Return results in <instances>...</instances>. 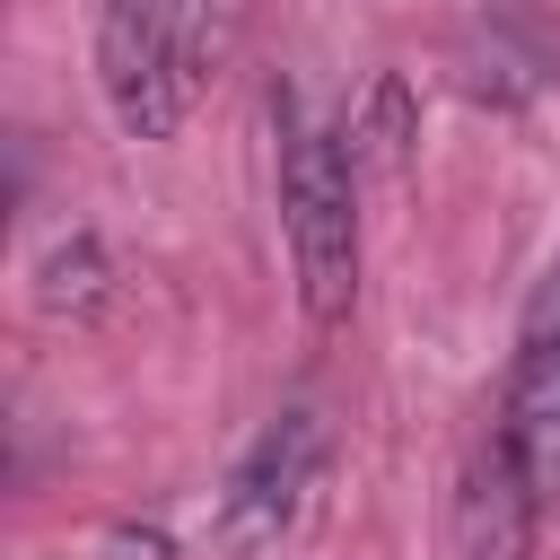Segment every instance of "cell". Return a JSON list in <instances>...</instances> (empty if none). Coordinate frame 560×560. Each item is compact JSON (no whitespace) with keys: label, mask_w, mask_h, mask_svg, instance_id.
I'll use <instances>...</instances> for the list:
<instances>
[{"label":"cell","mask_w":560,"mask_h":560,"mask_svg":"<svg viewBox=\"0 0 560 560\" xmlns=\"http://www.w3.org/2000/svg\"><path fill=\"white\" fill-rule=\"evenodd\" d=\"M219 26H228L219 0H105L96 9V88L131 140H166L192 114Z\"/></svg>","instance_id":"1"},{"label":"cell","mask_w":560,"mask_h":560,"mask_svg":"<svg viewBox=\"0 0 560 560\" xmlns=\"http://www.w3.org/2000/svg\"><path fill=\"white\" fill-rule=\"evenodd\" d=\"M280 228H289V262H298V306L315 324H341L359 298V158L315 122L289 131Z\"/></svg>","instance_id":"2"},{"label":"cell","mask_w":560,"mask_h":560,"mask_svg":"<svg viewBox=\"0 0 560 560\" xmlns=\"http://www.w3.org/2000/svg\"><path fill=\"white\" fill-rule=\"evenodd\" d=\"M324 420L315 411H280L254 446H245V464L228 472V490H219V551L228 560H254V551H271V542H289L298 534V516H306V499H315V481H324Z\"/></svg>","instance_id":"3"},{"label":"cell","mask_w":560,"mask_h":560,"mask_svg":"<svg viewBox=\"0 0 560 560\" xmlns=\"http://www.w3.org/2000/svg\"><path fill=\"white\" fill-rule=\"evenodd\" d=\"M499 446L516 455L534 508H560V271H542V289L525 298L516 324V359H508V411H499Z\"/></svg>","instance_id":"4"},{"label":"cell","mask_w":560,"mask_h":560,"mask_svg":"<svg viewBox=\"0 0 560 560\" xmlns=\"http://www.w3.org/2000/svg\"><path fill=\"white\" fill-rule=\"evenodd\" d=\"M534 516L542 508H534L516 455L508 446H481V455H464L455 499H446V560H525Z\"/></svg>","instance_id":"5"},{"label":"cell","mask_w":560,"mask_h":560,"mask_svg":"<svg viewBox=\"0 0 560 560\" xmlns=\"http://www.w3.org/2000/svg\"><path fill=\"white\" fill-rule=\"evenodd\" d=\"M35 298H44L52 315H61V306H70V315H88V306L105 298V262H96V245H88V236L52 245V254H44V289H35Z\"/></svg>","instance_id":"6"},{"label":"cell","mask_w":560,"mask_h":560,"mask_svg":"<svg viewBox=\"0 0 560 560\" xmlns=\"http://www.w3.org/2000/svg\"><path fill=\"white\" fill-rule=\"evenodd\" d=\"M368 122H376V140H359L350 158H402V79H376V96H368Z\"/></svg>","instance_id":"7"},{"label":"cell","mask_w":560,"mask_h":560,"mask_svg":"<svg viewBox=\"0 0 560 560\" xmlns=\"http://www.w3.org/2000/svg\"><path fill=\"white\" fill-rule=\"evenodd\" d=\"M96 560H175V542H166L158 525H114V534L96 542Z\"/></svg>","instance_id":"8"}]
</instances>
